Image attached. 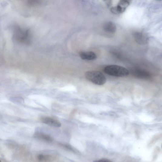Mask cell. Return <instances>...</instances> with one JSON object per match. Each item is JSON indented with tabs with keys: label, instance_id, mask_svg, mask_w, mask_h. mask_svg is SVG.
Wrapping results in <instances>:
<instances>
[{
	"label": "cell",
	"instance_id": "obj_1",
	"mask_svg": "<svg viewBox=\"0 0 162 162\" xmlns=\"http://www.w3.org/2000/svg\"><path fill=\"white\" fill-rule=\"evenodd\" d=\"M13 38L18 43L28 45L30 44L31 41V35L29 30L23 29L17 27L14 31Z\"/></svg>",
	"mask_w": 162,
	"mask_h": 162
},
{
	"label": "cell",
	"instance_id": "obj_2",
	"mask_svg": "<svg viewBox=\"0 0 162 162\" xmlns=\"http://www.w3.org/2000/svg\"><path fill=\"white\" fill-rule=\"evenodd\" d=\"M104 71L106 74L113 76L124 77L128 76L129 70L126 68L117 65H110L105 67Z\"/></svg>",
	"mask_w": 162,
	"mask_h": 162
},
{
	"label": "cell",
	"instance_id": "obj_3",
	"mask_svg": "<svg viewBox=\"0 0 162 162\" xmlns=\"http://www.w3.org/2000/svg\"><path fill=\"white\" fill-rule=\"evenodd\" d=\"M85 76L87 80L97 85H103L107 82L106 77L99 71L93 70L87 71Z\"/></svg>",
	"mask_w": 162,
	"mask_h": 162
},
{
	"label": "cell",
	"instance_id": "obj_4",
	"mask_svg": "<svg viewBox=\"0 0 162 162\" xmlns=\"http://www.w3.org/2000/svg\"><path fill=\"white\" fill-rule=\"evenodd\" d=\"M131 73L134 76L138 78L148 79L150 77V74L149 72L142 69H133Z\"/></svg>",
	"mask_w": 162,
	"mask_h": 162
},
{
	"label": "cell",
	"instance_id": "obj_5",
	"mask_svg": "<svg viewBox=\"0 0 162 162\" xmlns=\"http://www.w3.org/2000/svg\"><path fill=\"white\" fill-rule=\"evenodd\" d=\"M41 121L43 123L55 127H59L61 124L58 121L52 118L45 117L41 119Z\"/></svg>",
	"mask_w": 162,
	"mask_h": 162
},
{
	"label": "cell",
	"instance_id": "obj_6",
	"mask_svg": "<svg viewBox=\"0 0 162 162\" xmlns=\"http://www.w3.org/2000/svg\"><path fill=\"white\" fill-rule=\"evenodd\" d=\"M136 41L140 45H144L147 43L148 38L142 32H136L133 34Z\"/></svg>",
	"mask_w": 162,
	"mask_h": 162
},
{
	"label": "cell",
	"instance_id": "obj_7",
	"mask_svg": "<svg viewBox=\"0 0 162 162\" xmlns=\"http://www.w3.org/2000/svg\"><path fill=\"white\" fill-rule=\"evenodd\" d=\"M80 58L83 60L91 61L97 58L96 54L92 51H82L80 53Z\"/></svg>",
	"mask_w": 162,
	"mask_h": 162
},
{
	"label": "cell",
	"instance_id": "obj_8",
	"mask_svg": "<svg viewBox=\"0 0 162 162\" xmlns=\"http://www.w3.org/2000/svg\"><path fill=\"white\" fill-rule=\"evenodd\" d=\"M103 29L107 33L114 34L116 31V26L114 23L111 22H108L104 24Z\"/></svg>",
	"mask_w": 162,
	"mask_h": 162
},
{
	"label": "cell",
	"instance_id": "obj_9",
	"mask_svg": "<svg viewBox=\"0 0 162 162\" xmlns=\"http://www.w3.org/2000/svg\"><path fill=\"white\" fill-rule=\"evenodd\" d=\"M34 137L38 139L43 140L45 141L51 142L53 141V138L50 136L48 135L45 134L37 132L34 134Z\"/></svg>",
	"mask_w": 162,
	"mask_h": 162
},
{
	"label": "cell",
	"instance_id": "obj_10",
	"mask_svg": "<svg viewBox=\"0 0 162 162\" xmlns=\"http://www.w3.org/2000/svg\"><path fill=\"white\" fill-rule=\"evenodd\" d=\"M130 3L127 0H120L117 5L121 8L124 12L129 5Z\"/></svg>",
	"mask_w": 162,
	"mask_h": 162
},
{
	"label": "cell",
	"instance_id": "obj_11",
	"mask_svg": "<svg viewBox=\"0 0 162 162\" xmlns=\"http://www.w3.org/2000/svg\"><path fill=\"white\" fill-rule=\"evenodd\" d=\"M38 159L40 161H47L52 159V157L48 155L39 154L38 156Z\"/></svg>",
	"mask_w": 162,
	"mask_h": 162
},
{
	"label": "cell",
	"instance_id": "obj_12",
	"mask_svg": "<svg viewBox=\"0 0 162 162\" xmlns=\"http://www.w3.org/2000/svg\"><path fill=\"white\" fill-rule=\"evenodd\" d=\"M111 12L115 15H119L123 13L120 8L117 5L115 6L112 7L111 8Z\"/></svg>",
	"mask_w": 162,
	"mask_h": 162
},
{
	"label": "cell",
	"instance_id": "obj_13",
	"mask_svg": "<svg viewBox=\"0 0 162 162\" xmlns=\"http://www.w3.org/2000/svg\"><path fill=\"white\" fill-rule=\"evenodd\" d=\"M40 0H28V4L31 6L36 5L39 3Z\"/></svg>",
	"mask_w": 162,
	"mask_h": 162
},
{
	"label": "cell",
	"instance_id": "obj_14",
	"mask_svg": "<svg viewBox=\"0 0 162 162\" xmlns=\"http://www.w3.org/2000/svg\"><path fill=\"white\" fill-rule=\"evenodd\" d=\"M106 5L108 7H110L112 4V0H103Z\"/></svg>",
	"mask_w": 162,
	"mask_h": 162
},
{
	"label": "cell",
	"instance_id": "obj_15",
	"mask_svg": "<svg viewBox=\"0 0 162 162\" xmlns=\"http://www.w3.org/2000/svg\"><path fill=\"white\" fill-rule=\"evenodd\" d=\"M157 1H161V0H157Z\"/></svg>",
	"mask_w": 162,
	"mask_h": 162
},
{
	"label": "cell",
	"instance_id": "obj_16",
	"mask_svg": "<svg viewBox=\"0 0 162 162\" xmlns=\"http://www.w3.org/2000/svg\"><path fill=\"white\" fill-rule=\"evenodd\" d=\"M1 161H2L1 160H0V162H1Z\"/></svg>",
	"mask_w": 162,
	"mask_h": 162
}]
</instances>
